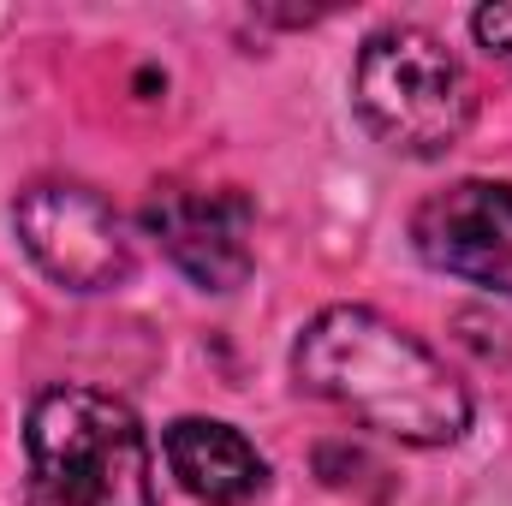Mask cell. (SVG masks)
<instances>
[{
	"label": "cell",
	"instance_id": "cell-1",
	"mask_svg": "<svg viewBox=\"0 0 512 506\" xmlns=\"http://www.w3.org/2000/svg\"><path fill=\"white\" fill-rule=\"evenodd\" d=\"M292 376L304 393L340 405L364 429L405 447H453L471 429V393L417 334L370 304H328L292 340Z\"/></svg>",
	"mask_w": 512,
	"mask_h": 506
},
{
	"label": "cell",
	"instance_id": "cell-2",
	"mask_svg": "<svg viewBox=\"0 0 512 506\" xmlns=\"http://www.w3.org/2000/svg\"><path fill=\"white\" fill-rule=\"evenodd\" d=\"M24 506H155V453L126 399L42 387L24 417Z\"/></svg>",
	"mask_w": 512,
	"mask_h": 506
},
{
	"label": "cell",
	"instance_id": "cell-3",
	"mask_svg": "<svg viewBox=\"0 0 512 506\" xmlns=\"http://www.w3.org/2000/svg\"><path fill=\"white\" fill-rule=\"evenodd\" d=\"M352 108L382 149L435 161L471 131L477 84L441 36H429L423 24H387L364 36L352 60Z\"/></svg>",
	"mask_w": 512,
	"mask_h": 506
},
{
	"label": "cell",
	"instance_id": "cell-4",
	"mask_svg": "<svg viewBox=\"0 0 512 506\" xmlns=\"http://www.w3.org/2000/svg\"><path fill=\"white\" fill-rule=\"evenodd\" d=\"M24 256L66 292H114L131 280V239L108 197L72 179H36L12 203Z\"/></svg>",
	"mask_w": 512,
	"mask_h": 506
},
{
	"label": "cell",
	"instance_id": "cell-5",
	"mask_svg": "<svg viewBox=\"0 0 512 506\" xmlns=\"http://www.w3.org/2000/svg\"><path fill=\"white\" fill-rule=\"evenodd\" d=\"M251 203L227 185H185L167 179L143 197V233L167 251V262L197 292H239L256 268Z\"/></svg>",
	"mask_w": 512,
	"mask_h": 506
},
{
	"label": "cell",
	"instance_id": "cell-6",
	"mask_svg": "<svg viewBox=\"0 0 512 506\" xmlns=\"http://www.w3.org/2000/svg\"><path fill=\"white\" fill-rule=\"evenodd\" d=\"M411 245L435 274L512 298V179H453L411 215Z\"/></svg>",
	"mask_w": 512,
	"mask_h": 506
},
{
	"label": "cell",
	"instance_id": "cell-7",
	"mask_svg": "<svg viewBox=\"0 0 512 506\" xmlns=\"http://www.w3.org/2000/svg\"><path fill=\"white\" fill-rule=\"evenodd\" d=\"M167 471L197 506H251L268 489V465L251 441L221 417H179L161 435Z\"/></svg>",
	"mask_w": 512,
	"mask_h": 506
},
{
	"label": "cell",
	"instance_id": "cell-8",
	"mask_svg": "<svg viewBox=\"0 0 512 506\" xmlns=\"http://www.w3.org/2000/svg\"><path fill=\"white\" fill-rule=\"evenodd\" d=\"M471 30H477V42H483L495 60L512 66V6H483V12L471 18Z\"/></svg>",
	"mask_w": 512,
	"mask_h": 506
}]
</instances>
